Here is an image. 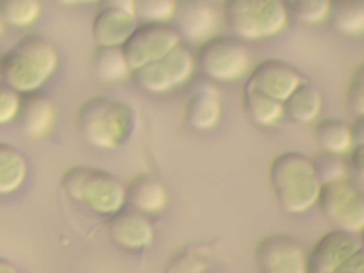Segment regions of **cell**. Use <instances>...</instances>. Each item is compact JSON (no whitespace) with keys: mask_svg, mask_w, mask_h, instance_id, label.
<instances>
[{"mask_svg":"<svg viewBox=\"0 0 364 273\" xmlns=\"http://www.w3.org/2000/svg\"><path fill=\"white\" fill-rule=\"evenodd\" d=\"M27 172V159L23 152L11 144L0 142V196L18 191Z\"/></svg>","mask_w":364,"mask_h":273,"instance_id":"20","label":"cell"},{"mask_svg":"<svg viewBox=\"0 0 364 273\" xmlns=\"http://www.w3.org/2000/svg\"><path fill=\"white\" fill-rule=\"evenodd\" d=\"M316 205L334 229L355 235L363 230L364 195L350 178L321 185Z\"/></svg>","mask_w":364,"mask_h":273,"instance_id":"7","label":"cell"},{"mask_svg":"<svg viewBox=\"0 0 364 273\" xmlns=\"http://www.w3.org/2000/svg\"><path fill=\"white\" fill-rule=\"evenodd\" d=\"M41 14V4L36 0H1L0 17L4 26L28 27Z\"/></svg>","mask_w":364,"mask_h":273,"instance_id":"26","label":"cell"},{"mask_svg":"<svg viewBox=\"0 0 364 273\" xmlns=\"http://www.w3.org/2000/svg\"><path fill=\"white\" fill-rule=\"evenodd\" d=\"M331 26L343 36L358 37L364 33V3L334 1L330 3L328 17Z\"/></svg>","mask_w":364,"mask_h":273,"instance_id":"24","label":"cell"},{"mask_svg":"<svg viewBox=\"0 0 364 273\" xmlns=\"http://www.w3.org/2000/svg\"><path fill=\"white\" fill-rule=\"evenodd\" d=\"M63 191L98 215L111 216L125 205V186L109 171L91 165H73L60 176Z\"/></svg>","mask_w":364,"mask_h":273,"instance_id":"4","label":"cell"},{"mask_svg":"<svg viewBox=\"0 0 364 273\" xmlns=\"http://www.w3.org/2000/svg\"><path fill=\"white\" fill-rule=\"evenodd\" d=\"M173 20V27L181 38L183 37L199 44L213 37L219 26L215 7L206 1L198 0L176 3Z\"/></svg>","mask_w":364,"mask_h":273,"instance_id":"15","label":"cell"},{"mask_svg":"<svg viewBox=\"0 0 364 273\" xmlns=\"http://www.w3.org/2000/svg\"><path fill=\"white\" fill-rule=\"evenodd\" d=\"M344 102L348 112L357 118L364 117V64H357L350 73L346 91Z\"/></svg>","mask_w":364,"mask_h":273,"instance_id":"29","label":"cell"},{"mask_svg":"<svg viewBox=\"0 0 364 273\" xmlns=\"http://www.w3.org/2000/svg\"><path fill=\"white\" fill-rule=\"evenodd\" d=\"M350 158L346 162L347 166V178H350L357 186L363 189V179H364V145L353 146L350 151Z\"/></svg>","mask_w":364,"mask_h":273,"instance_id":"32","label":"cell"},{"mask_svg":"<svg viewBox=\"0 0 364 273\" xmlns=\"http://www.w3.org/2000/svg\"><path fill=\"white\" fill-rule=\"evenodd\" d=\"M242 109L245 115L256 125L270 127L283 117V104L260 91L243 85Z\"/></svg>","mask_w":364,"mask_h":273,"instance_id":"22","label":"cell"},{"mask_svg":"<svg viewBox=\"0 0 364 273\" xmlns=\"http://www.w3.org/2000/svg\"><path fill=\"white\" fill-rule=\"evenodd\" d=\"M0 273H20L18 269L6 257H0Z\"/></svg>","mask_w":364,"mask_h":273,"instance_id":"35","label":"cell"},{"mask_svg":"<svg viewBox=\"0 0 364 273\" xmlns=\"http://www.w3.org/2000/svg\"><path fill=\"white\" fill-rule=\"evenodd\" d=\"M134 111L121 100L107 95L85 98L75 111V125L82 139L100 149L121 146L134 131Z\"/></svg>","mask_w":364,"mask_h":273,"instance_id":"2","label":"cell"},{"mask_svg":"<svg viewBox=\"0 0 364 273\" xmlns=\"http://www.w3.org/2000/svg\"><path fill=\"white\" fill-rule=\"evenodd\" d=\"M287 13L304 24H318L328 17L330 1L300 0L286 4Z\"/></svg>","mask_w":364,"mask_h":273,"instance_id":"30","label":"cell"},{"mask_svg":"<svg viewBox=\"0 0 364 273\" xmlns=\"http://www.w3.org/2000/svg\"><path fill=\"white\" fill-rule=\"evenodd\" d=\"M226 27L242 40H259L282 33L289 21L286 4L279 0H230L222 4Z\"/></svg>","mask_w":364,"mask_h":273,"instance_id":"5","label":"cell"},{"mask_svg":"<svg viewBox=\"0 0 364 273\" xmlns=\"http://www.w3.org/2000/svg\"><path fill=\"white\" fill-rule=\"evenodd\" d=\"M181 44V36L171 23H139L121 46L131 71L144 67Z\"/></svg>","mask_w":364,"mask_h":273,"instance_id":"9","label":"cell"},{"mask_svg":"<svg viewBox=\"0 0 364 273\" xmlns=\"http://www.w3.org/2000/svg\"><path fill=\"white\" fill-rule=\"evenodd\" d=\"M282 104L283 115L294 122L307 124L318 117L323 100L320 91L311 82L304 80Z\"/></svg>","mask_w":364,"mask_h":273,"instance_id":"19","label":"cell"},{"mask_svg":"<svg viewBox=\"0 0 364 273\" xmlns=\"http://www.w3.org/2000/svg\"><path fill=\"white\" fill-rule=\"evenodd\" d=\"M267 176L283 212L299 215L316 205L321 185L307 155L297 151L279 154L272 159Z\"/></svg>","mask_w":364,"mask_h":273,"instance_id":"3","label":"cell"},{"mask_svg":"<svg viewBox=\"0 0 364 273\" xmlns=\"http://www.w3.org/2000/svg\"><path fill=\"white\" fill-rule=\"evenodd\" d=\"M222 114L220 94L215 82L196 78L183 105L185 122L196 131H208L218 125Z\"/></svg>","mask_w":364,"mask_h":273,"instance_id":"14","label":"cell"},{"mask_svg":"<svg viewBox=\"0 0 364 273\" xmlns=\"http://www.w3.org/2000/svg\"><path fill=\"white\" fill-rule=\"evenodd\" d=\"M360 247L363 245L355 233L331 229L320 236L306 253V272L333 273Z\"/></svg>","mask_w":364,"mask_h":273,"instance_id":"13","label":"cell"},{"mask_svg":"<svg viewBox=\"0 0 364 273\" xmlns=\"http://www.w3.org/2000/svg\"><path fill=\"white\" fill-rule=\"evenodd\" d=\"M313 135L317 146L323 152L343 155L353 148L350 125L340 118H323L314 128Z\"/></svg>","mask_w":364,"mask_h":273,"instance_id":"21","label":"cell"},{"mask_svg":"<svg viewBox=\"0 0 364 273\" xmlns=\"http://www.w3.org/2000/svg\"><path fill=\"white\" fill-rule=\"evenodd\" d=\"M193 60L203 78L212 82H228L245 75L250 57L239 38L215 34L199 44Z\"/></svg>","mask_w":364,"mask_h":273,"instance_id":"6","label":"cell"},{"mask_svg":"<svg viewBox=\"0 0 364 273\" xmlns=\"http://www.w3.org/2000/svg\"><path fill=\"white\" fill-rule=\"evenodd\" d=\"M193 68V54L181 43L164 57L131 71V77L142 91L165 94L191 80Z\"/></svg>","mask_w":364,"mask_h":273,"instance_id":"8","label":"cell"},{"mask_svg":"<svg viewBox=\"0 0 364 273\" xmlns=\"http://www.w3.org/2000/svg\"><path fill=\"white\" fill-rule=\"evenodd\" d=\"M311 164L320 185L347 178V166L341 155H334V154L320 151L311 159Z\"/></svg>","mask_w":364,"mask_h":273,"instance_id":"28","label":"cell"},{"mask_svg":"<svg viewBox=\"0 0 364 273\" xmlns=\"http://www.w3.org/2000/svg\"><path fill=\"white\" fill-rule=\"evenodd\" d=\"M16 119L26 135L31 138L46 136L55 121L54 104L41 91L20 94Z\"/></svg>","mask_w":364,"mask_h":273,"instance_id":"17","label":"cell"},{"mask_svg":"<svg viewBox=\"0 0 364 273\" xmlns=\"http://www.w3.org/2000/svg\"><path fill=\"white\" fill-rule=\"evenodd\" d=\"M333 273H364V249L354 252Z\"/></svg>","mask_w":364,"mask_h":273,"instance_id":"33","label":"cell"},{"mask_svg":"<svg viewBox=\"0 0 364 273\" xmlns=\"http://www.w3.org/2000/svg\"><path fill=\"white\" fill-rule=\"evenodd\" d=\"M255 262L259 273H307L306 250L289 233H269L255 246Z\"/></svg>","mask_w":364,"mask_h":273,"instance_id":"10","label":"cell"},{"mask_svg":"<svg viewBox=\"0 0 364 273\" xmlns=\"http://www.w3.org/2000/svg\"><path fill=\"white\" fill-rule=\"evenodd\" d=\"M58 67V53L40 34H26L0 57V81L18 94L40 91Z\"/></svg>","mask_w":364,"mask_h":273,"instance_id":"1","label":"cell"},{"mask_svg":"<svg viewBox=\"0 0 364 273\" xmlns=\"http://www.w3.org/2000/svg\"><path fill=\"white\" fill-rule=\"evenodd\" d=\"M109 239L128 250H142L154 240V228L148 216L135 209H121L107 222Z\"/></svg>","mask_w":364,"mask_h":273,"instance_id":"16","label":"cell"},{"mask_svg":"<svg viewBox=\"0 0 364 273\" xmlns=\"http://www.w3.org/2000/svg\"><path fill=\"white\" fill-rule=\"evenodd\" d=\"M125 202H129L139 213L151 216L164 210L168 195L159 179L151 173H139L125 186Z\"/></svg>","mask_w":364,"mask_h":273,"instance_id":"18","label":"cell"},{"mask_svg":"<svg viewBox=\"0 0 364 273\" xmlns=\"http://www.w3.org/2000/svg\"><path fill=\"white\" fill-rule=\"evenodd\" d=\"M98 6L91 26L95 46L121 47L138 24L134 0H108Z\"/></svg>","mask_w":364,"mask_h":273,"instance_id":"11","label":"cell"},{"mask_svg":"<svg viewBox=\"0 0 364 273\" xmlns=\"http://www.w3.org/2000/svg\"><path fill=\"white\" fill-rule=\"evenodd\" d=\"M304 80L301 73L287 61L266 58L250 70L243 85L283 102Z\"/></svg>","mask_w":364,"mask_h":273,"instance_id":"12","label":"cell"},{"mask_svg":"<svg viewBox=\"0 0 364 273\" xmlns=\"http://www.w3.org/2000/svg\"><path fill=\"white\" fill-rule=\"evenodd\" d=\"M164 273H216L208 252L196 245L185 246L168 260Z\"/></svg>","mask_w":364,"mask_h":273,"instance_id":"25","label":"cell"},{"mask_svg":"<svg viewBox=\"0 0 364 273\" xmlns=\"http://www.w3.org/2000/svg\"><path fill=\"white\" fill-rule=\"evenodd\" d=\"M91 61L97 78L102 82H118L131 75L121 47L95 46Z\"/></svg>","mask_w":364,"mask_h":273,"instance_id":"23","label":"cell"},{"mask_svg":"<svg viewBox=\"0 0 364 273\" xmlns=\"http://www.w3.org/2000/svg\"><path fill=\"white\" fill-rule=\"evenodd\" d=\"M20 94L0 81V125L16 119Z\"/></svg>","mask_w":364,"mask_h":273,"instance_id":"31","label":"cell"},{"mask_svg":"<svg viewBox=\"0 0 364 273\" xmlns=\"http://www.w3.org/2000/svg\"><path fill=\"white\" fill-rule=\"evenodd\" d=\"M3 31H4V23H3V20H1V17H0V36L3 34Z\"/></svg>","mask_w":364,"mask_h":273,"instance_id":"36","label":"cell"},{"mask_svg":"<svg viewBox=\"0 0 364 273\" xmlns=\"http://www.w3.org/2000/svg\"><path fill=\"white\" fill-rule=\"evenodd\" d=\"M176 3L171 0H136L134 13L141 23H169L173 18Z\"/></svg>","mask_w":364,"mask_h":273,"instance_id":"27","label":"cell"},{"mask_svg":"<svg viewBox=\"0 0 364 273\" xmlns=\"http://www.w3.org/2000/svg\"><path fill=\"white\" fill-rule=\"evenodd\" d=\"M350 125V135L353 146L364 145V117H357Z\"/></svg>","mask_w":364,"mask_h":273,"instance_id":"34","label":"cell"}]
</instances>
